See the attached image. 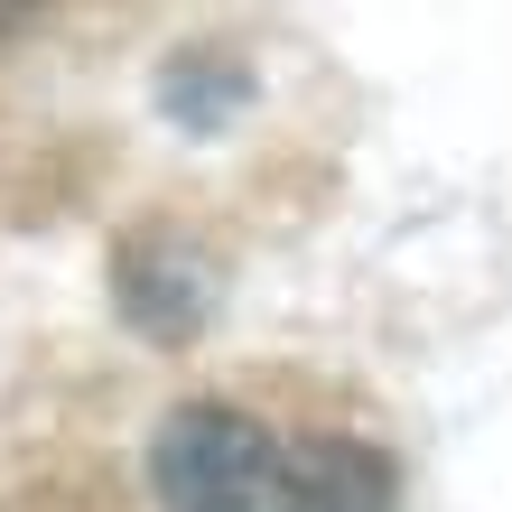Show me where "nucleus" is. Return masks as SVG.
I'll list each match as a JSON object with an SVG mask.
<instances>
[{"instance_id":"nucleus-1","label":"nucleus","mask_w":512,"mask_h":512,"mask_svg":"<svg viewBox=\"0 0 512 512\" xmlns=\"http://www.w3.org/2000/svg\"><path fill=\"white\" fill-rule=\"evenodd\" d=\"M149 485H159V512H261L280 494V447H270V429H252L243 410L187 401V410L159 419Z\"/></svg>"},{"instance_id":"nucleus-2","label":"nucleus","mask_w":512,"mask_h":512,"mask_svg":"<svg viewBox=\"0 0 512 512\" xmlns=\"http://www.w3.org/2000/svg\"><path fill=\"white\" fill-rule=\"evenodd\" d=\"M280 512H391L401 503V475H391L382 447L364 438H308L280 457Z\"/></svg>"}]
</instances>
